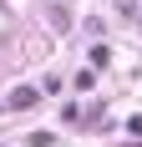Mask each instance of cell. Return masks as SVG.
Wrapping results in <instances>:
<instances>
[{
  "label": "cell",
  "instance_id": "1",
  "mask_svg": "<svg viewBox=\"0 0 142 147\" xmlns=\"http://www.w3.org/2000/svg\"><path fill=\"white\" fill-rule=\"evenodd\" d=\"M36 102H41V91H36V86H15L10 96H5V107H10V112H26V107H36Z\"/></svg>",
  "mask_w": 142,
  "mask_h": 147
},
{
  "label": "cell",
  "instance_id": "2",
  "mask_svg": "<svg viewBox=\"0 0 142 147\" xmlns=\"http://www.w3.org/2000/svg\"><path fill=\"white\" fill-rule=\"evenodd\" d=\"M107 61H112V51H107V46H97V51H91V71H101Z\"/></svg>",
  "mask_w": 142,
  "mask_h": 147
}]
</instances>
